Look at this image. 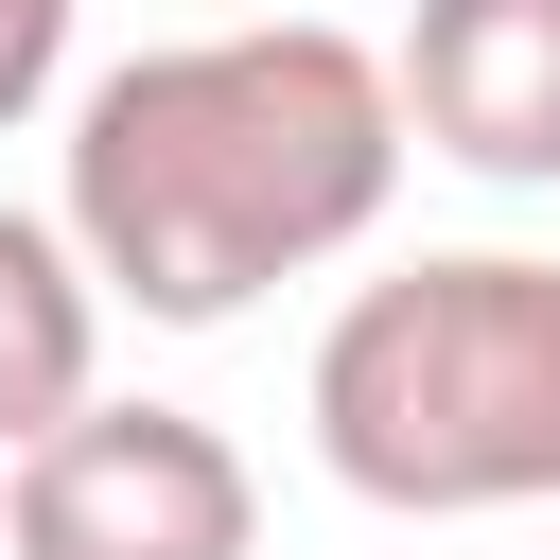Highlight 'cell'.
<instances>
[{
  "mask_svg": "<svg viewBox=\"0 0 560 560\" xmlns=\"http://www.w3.org/2000/svg\"><path fill=\"white\" fill-rule=\"evenodd\" d=\"M402 192V105L385 52L332 18H245V35H175L122 52L70 105V262L88 298L158 315V332H228L245 298L350 262Z\"/></svg>",
  "mask_w": 560,
  "mask_h": 560,
  "instance_id": "cell-1",
  "label": "cell"
},
{
  "mask_svg": "<svg viewBox=\"0 0 560 560\" xmlns=\"http://www.w3.org/2000/svg\"><path fill=\"white\" fill-rule=\"evenodd\" d=\"M315 455L350 508L472 525V508H560V262L455 245L368 280L315 332Z\"/></svg>",
  "mask_w": 560,
  "mask_h": 560,
  "instance_id": "cell-2",
  "label": "cell"
},
{
  "mask_svg": "<svg viewBox=\"0 0 560 560\" xmlns=\"http://www.w3.org/2000/svg\"><path fill=\"white\" fill-rule=\"evenodd\" d=\"M262 490L192 402H70L0 472V560H245Z\"/></svg>",
  "mask_w": 560,
  "mask_h": 560,
  "instance_id": "cell-3",
  "label": "cell"
},
{
  "mask_svg": "<svg viewBox=\"0 0 560 560\" xmlns=\"http://www.w3.org/2000/svg\"><path fill=\"white\" fill-rule=\"evenodd\" d=\"M385 105L420 158L490 192H560V0H420L385 52Z\"/></svg>",
  "mask_w": 560,
  "mask_h": 560,
  "instance_id": "cell-4",
  "label": "cell"
},
{
  "mask_svg": "<svg viewBox=\"0 0 560 560\" xmlns=\"http://www.w3.org/2000/svg\"><path fill=\"white\" fill-rule=\"evenodd\" d=\"M88 368H105V298H88V262H70V228H52V210H0V472H18L70 402H105Z\"/></svg>",
  "mask_w": 560,
  "mask_h": 560,
  "instance_id": "cell-5",
  "label": "cell"
},
{
  "mask_svg": "<svg viewBox=\"0 0 560 560\" xmlns=\"http://www.w3.org/2000/svg\"><path fill=\"white\" fill-rule=\"evenodd\" d=\"M52 70H70V0H0V140L52 105Z\"/></svg>",
  "mask_w": 560,
  "mask_h": 560,
  "instance_id": "cell-6",
  "label": "cell"
}]
</instances>
